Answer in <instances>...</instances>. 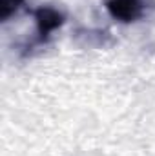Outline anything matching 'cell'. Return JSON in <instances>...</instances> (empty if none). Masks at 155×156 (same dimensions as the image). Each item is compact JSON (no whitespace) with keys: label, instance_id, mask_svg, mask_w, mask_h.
<instances>
[{"label":"cell","instance_id":"cell-3","mask_svg":"<svg viewBox=\"0 0 155 156\" xmlns=\"http://www.w3.org/2000/svg\"><path fill=\"white\" fill-rule=\"evenodd\" d=\"M20 5H22V0H2V5H0V9H2V20L6 22L9 16H13L20 9Z\"/></svg>","mask_w":155,"mask_h":156},{"label":"cell","instance_id":"cell-1","mask_svg":"<svg viewBox=\"0 0 155 156\" xmlns=\"http://www.w3.org/2000/svg\"><path fill=\"white\" fill-rule=\"evenodd\" d=\"M106 9L115 20L128 24V22H135L142 16L144 4H142V0H108Z\"/></svg>","mask_w":155,"mask_h":156},{"label":"cell","instance_id":"cell-2","mask_svg":"<svg viewBox=\"0 0 155 156\" xmlns=\"http://www.w3.org/2000/svg\"><path fill=\"white\" fill-rule=\"evenodd\" d=\"M66 16L49 5H42L35 11V22H37V31H39V38L46 40L53 31H57L62 24H64Z\"/></svg>","mask_w":155,"mask_h":156}]
</instances>
